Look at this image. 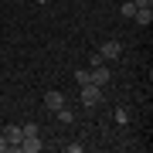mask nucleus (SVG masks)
Masks as SVG:
<instances>
[{"mask_svg": "<svg viewBox=\"0 0 153 153\" xmlns=\"http://www.w3.org/2000/svg\"><path fill=\"white\" fill-rule=\"evenodd\" d=\"M14 150H21V153H41V143H38V136H24Z\"/></svg>", "mask_w": 153, "mask_h": 153, "instance_id": "nucleus-5", "label": "nucleus"}, {"mask_svg": "<svg viewBox=\"0 0 153 153\" xmlns=\"http://www.w3.org/2000/svg\"><path fill=\"white\" fill-rule=\"evenodd\" d=\"M119 14L126 17V21H133V14H136V4H133V0H123V7H119Z\"/></svg>", "mask_w": 153, "mask_h": 153, "instance_id": "nucleus-8", "label": "nucleus"}, {"mask_svg": "<svg viewBox=\"0 0 153 153\" xmlns=\"http://www.w3.org/2000/svg\"><path fill=\"white\" fill-rule=\"evenodd\" d=\"M55 119H58V123H65V126H68L71 119H75V116H71V109H68V105H61V109L55 112Z\"/></svg>", "mask_w": 153, "mask_h": 153, "instance_id": "nucleus-9", "label": "nucleus"}, {"mask_svg": "<svg viewBox=\"0 0 153 153\" xmlns=\"http://www.w3.org/2000/svg\"><path fill=\"white\" fill-rule=\"evenodd\" d=\"M4 136H7V143H10V150H14L17 143L24 140V133H21V126H14V123H10V126H4Z\"/></svg>", "mask_w": 153, "mask_h": 153, "instance_id": "nucleus-6", "label": "nucleus"}, {"mask_svg": "<svg viewBox=\"0 0 153 153\" xmlns=\"http://www.w3.org/2000/svg\"><path fill=\"white\" fill-rule=\"evenodd\" d=\"M7 150H10V143H7V136L0 133V153H7Z\"/></svg>", "mask_w": 153, "mask_h": 153, "instance_id": "nucleus-14", "label": "nucleus"}, {"mask_svg": "<svg viewBox=\"0 0 153 153\" xmlns=\"http://www.w3.org/2000/svg\"><path fill=\"white\" fill-rule=\"evenodd\" d=\"M82 150H85V143H78V140H75V143H68V153H82Z\"/></svg>", "mask_w": 153, "mask_h": 153, "instance_id": "nucleus-13", "label": "nucleus"}, {"mask_svg": "<svg viewBox=\"0 0 153 153\" xmlns=\"http://www.w3.org/2000/svg\"><path fill=\"white\" fill-rule=\"evenodd\" d=\"M75 82H78V85H88V82H92V78H88V68H78V71H75Z\"/></svg>", "mask_w": 153, "mask_h": 153, "instance_id": "nucleus-10", "label": "nucleus"}, {"mask_svg": "<svg viewBox=\"0 0 153 153\" xmlns=\"http://www.w3.org/2000/svg\"><path fill=\"white\" fill-rule=\"evenodd\" d=\"M38 4H44V0H38Z\"/></svg>", "mask_w": 153, "mask_h": 153, "instance_id": "nucleus-15", "label": "nucleus"}, {"mask_svg": "<svg viewBox=\"0 0 153 153\" xmlns=\"http://www.w3.org/2000/svg\"><path fill=\"white\" fill-rule=\"evenodd\" d=\"M116 123L126 126V123H129V112H126V109H116Z\"/></svg>", "mask_w": 153, "mask_h": 153, "instance_id": "nucleus-12", "label": "nucleus"}, {"mask_svg": "<svg viewBox=\"0 0 153 153\" xmlns=\"http://www.w3.org/2000/svg\"><path fill=\"white\" fill-rule=\"evenodd\" d=\"M133 21H136V24H143V27H150V21H153V7H136Z\"/></svg>", "mask_w": 153, "mask_h": 153, "instance_id": "nucleus-7", "label": "nucleus"}, {"mask_svg": "<svg viewBox=\"0 0 153 153\" xmlns=\"http://www.w3.org/2000/svg\"><path fill=\"white\" fill-rule=\"evenodd\" d=\"M119 55H123V41H102V48H99L102 61H119Z\"/></svg>", "mask_w": 153, "mask_h": 153, "instance_id": "nucleus-2", "label": "nucleus"}, {"mask_svg": "<svg viewBox=\"0 0 153 153\" xmlns=\"http://www.w3.org/2000/svg\"><path fill=\"white\" fill-rule=\"evenodd\" d=\"M21 133H24V136H38V126H34V123H24Z\"/></svg>", "mask_w": 153, "mask_h": 153, "instance_id": "nucleus-11", "label": "nucleus"}, {"mask_svg": "<svg viewBox=\"0 0 153 153\" xmlns=\"http://www.w3.org/2000/svg\"><path fill=\"white\" fill-rule=\"evenodd\" d=\"M61 105H65V92H58V88H48V92H44V109L58 112Z\"/></svg>", "mask_w": 153, "mask_h": 153, "instance_id": "nucleus-3", "label": "nucleus"}, {"mask_svg": "<svg viewBox=\"0 0 153 153\" xmlns=\"http://www.w3.org/2000/svg\"><path fill=\"white\" fill-rule=\"evenodd\" d=\"M88 78H92V85H109V68H105V61H102V65H92V68H88Z\"/></svg>", "mask_w": 153, "mask_h": 153, "instance_id": "nucleus-4", "label": "nucleus"}, {"mask_svg": "<svg viewBox=\"0 0 153 153\" xmlns=\"http://www.w3.org/2000/svg\"><path fill=\"white\" fill-rule=\"evenodd\" d=\"M78 99H82V105H88V109H95L99 102H102V85H82V92H78Z\"/></svg>", "mask_w": 153, "mask_h": 153, "instance_id": "nucleus-1", "label": "nucleus"}]
</instances>
